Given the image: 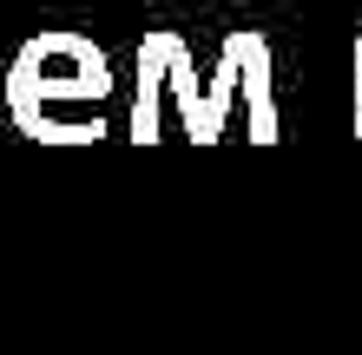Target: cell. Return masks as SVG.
Masks as SVG:
<instances>
[{"mask_svg":"<svg viewBox=\"0 0 362 355\" xmlns=\"http://www.w3.org/2000/svg\"><path fill=\"white\" fill-rule=\"evenodd\" d=\"M356 138H362V33H356Z\"/></svg>","mask_w":362,"mask_h":355,"instance_id":"5b68a950","label":"cell"},{"mask_svg":"<svg viewBox=\"0 0 362 355\" xmlns=\"http://www.w3.org/2000/svg\"><path fill=\"white\" fill-rule=\"evenodd\" d=\"M152 47H158V92H172V99H178V112H185V138H191V145H218V138H211V125H204V92H198V66H191L185 33L158 27V33H152Z\"/></svg>","mask_w":362,"mask_h":355,"instance_id":"7a4b0ae2","label":"cell"},{"mask_svg":"<svg viewBox=\"0 0 362 355\" xmlns=\"http://www.w3.org/2000/svg\"><path fill=\"white\" fill-rule=\"evenodd\" d=\"M230 99H238V33L218 47V73H211V86H204V125H211V138H224Z\"/></svg>","mask_w":362,"mask_h":355,"instance_id":"277c9868","label":"cell"},{"mask_svg":"<svg viewBox=\"0 0 362 355\" xmlns=\"http://www.w3.org/2000/svg\"><path fill=\"white\" fill-rule=\"evenodd\" d=\"M238 92L250 99V145H276V99H270V40L238 27Z\"/></svg>","mask_w":362,"mask_h":355,"instance_id":"3957f363","label":"cell"},{"mask_svg":"<svg viewBox=\"0 0 362 355\" xmlns=\"http://www.w3.org/2000/svg\"><path fill=\"white\" fill-rule=\"evenodd\" d=\"M112 92V59L86 33H33L7 66V112L33 145H99L105 119L93 112Z\"/></svg>","mask_w":362,"mask_h":355,"instance_id":"6da1fadb","label":"cell"}]
</instances>
